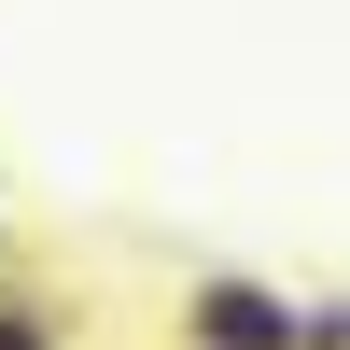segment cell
I'll use <instances>...</instances> for the list:
<instances>
[{"instance_id":"3","label":"cell","mask_w":350,"mask_h":350,"mask_svg":"<svg viewBox=\"0 0 350 350\" xmlns=\"http://www.w3.org/2000/svg\"><path fill=\"white\" fill-rule=\"evenodd\" d=\"M0 267H14V211H0Z\"/></svg>"},{"instance_id":"1","label":"cell","mask_w":350,"mask_h":350,"mask_svg":"<svg viewBox=\"0 0 350 350\" xmlns=\"http://www.w3.org/2000/svg\"><path fill=\"white\" fill-rule=\"evenodd\" d=\"M168 336L183 350H350V308L336 295H280V280H252V267H196L183 295H168Z\"/></svg>"},{"instance_id":"2","label":"cell","mask_w":350,"mask_h":350,"mask_svg":"<svg viewBox=\"0 0 350 350\" xmlns=\"http://www.w3.org/2000/svg\"><path fill=\"white\" fill-rule=\"evenodd\" d=\"M0 350H70V308H42V295L0 280Z\"/></svg>"}]
</instances>
